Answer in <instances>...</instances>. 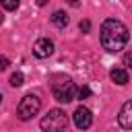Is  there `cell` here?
<instances>
[{
	"label": "cell",
	"mask_w": 132,
	"mask_h": 132,
	"mask_svg": "<svg viewBox=\"0 0 132 132\" xmlns=\"http://www.w3.org/2000/svg\"><path fill=\"white\" fill-rule=\"evenodd\" d=\"M99 39H101V45H103L105 52L118 54L126 47V43L130 39V31L122 21L105 19L101 23V29H99Z\"/></svg>",
	"instance_id": "obj_1"
},
{
	"label": "cell",
	"mask_w": 132,
	"mask_h": 132,
	"mask_svg": "<svg viewBox=\"0 0 132 132\" xmlns=\"http://www.w3.org/2000/svg\"><path fill=\"white\" fill-rule=\"evenodd\" d=\"M52 95L60 103H70L76 97V87L66 74H54L52 78Z\"/></svg>",
	"instance_id": "obj_2"
},
{
	"label": "cell",
	"mask_w": 132,
	"mask_h": 132,
	"mask_svg": "<svg viewBox=\"0 0 132 132\" xmlns=\"http://www.w3.org/2000/svg\"><path fill=\"white\" fill-rule=\"evenodd\" d=\"M39 128L43 132H64L68 128V116L62 109H50L41 120H39Z\"/></svg>",
	"instance_id": "obj_3"
},
{
	"label": "cell",
	"mask_w": 132,
	"mask_h": 132,
	"mask_svg": "<svg viewBox=\"0 0 132 132\" xmlns=\"http://www.w3.org/2000/svg\"><path fill=\"white\" fill-rule=\"evenodd\" d=\"M39 109H41V99L37 95H25L21 99V103L16 105V116H19V120L27 122L33 116H37Z\"/></svg>",
	"instance_id": "obj_4"
},
{
	"label": "cell",
	"mask_w": 132,
	"mask_h": 132,
	"mask_svg": "<svg viewBox=\"0 0 132 132\" xmlns=\"http://www.w3.org/2000/svg\"><path fill=\"white\" fill-rule=\"evenodd\" d=\"M72 122H74V126H76L78 130L91 128V124H93V113H91V109L85 107V105H78V107L74 109V113H72Z\"/></svg>",
	"instance_id": "obj_5"
},
{
	"label": "cell",
	"mask_w": 132,
	"mask_h": 132,
	"mask_svg": "<svg viewBox=\"0 0 132 132\" xmlns=\"http://www.w3.org/2000/svg\"><path fill=\"white\" fill-rule=\"evenodd\" d=\"M54 54V41L47 39V37H39L35 43H33V56L43 60V58H50Z\"/></svg>",
	"instance_id": "obj_6"
},
{
	"label": "cell",
	"mask_w": 132,
	"mask_h": 132,
	"mask_svg": "<svg viewBox=\"0 0 132 132\" xmlns=\"http://www.w3.org/2000/svg\"><path fill=\"white\" fill-rule=\"evenodd\" d=\"M118 124H120L124 130H132V99H128V101L122 105V109H120V113H118Z\"/></svg>",
	"instance_id": "obj_7"
},
{
	"label": "cell",
	"mask_w": 132,
	"mask_h": 132,
	"mask_svg": "<svg viewBox=\"0 0 132 132\" xmlns=\"http://www.w3.org/2000/svg\"><path fill=\"white\" fill-rule=\"evenodd\" d=\"M109 78H111L116 85L124 87V85H128L130 74H128V70H126V68H111V70H109Z\"/></svg>",
	"instance_id": "obj_8"
},
{
	"label": "cell",
	"mask_w": 132,
	"mask_h": 132,
	"mask_svg": "<svg viewBox=\"0 0 132 132\" xmlns=\"http://www.w3.org/2000/svg\"><path fill=\"white\" fill-rule=\"evenodd\" d=\"M50 19H52V23H54L58 29H64V27L68 25V14H66L64 10H56V12H54Z\"/></svg>",
	"instance_id": "obj_9"
},
{
	"label": "cell",
	"mask_w": 132,
	"mask_h": 132,
	"mask_svg": "<svg viewBox=\"0 0 132 132\" xmlns=\"http://www.w3.org/2000/svg\"><path fill=\"white\" fill-rule=\"evenodd\" d=\"M23 82H25L23 72H12V74H10V87H21Z\"/></svg>",
	"instance_id": "obj_10"
},
{
	"label": "cell",
	"mask_w": 132,
	"mask_h": 132,
	"mask_svg": "<svg viewBox=\"0 0 132 132\" xmlns=\"http://www.w3.org/2000/svg\"><path fill=\"white\" fill-rule=\"evenodd\" d=\"M0 2H2V8H4V10H8V12L16 10V8H19V4H21V0H0Z\"/></svg>",
	"instance_id": "obj_11"
},
{
	"label": "cell",
	"mask_w": 132,
	"mask_h": 132,
	"mask_svg": "<svg viewBox=\"0 0 132 132\" xmlns=\"http://www.w3.org/2000/svg\"><path fill=\"white\" fill-rule=\"evenodd\" d=\"M76 97H78V99L91 97V89H89V87H78V89H76Z\"/></svg>",
	"instance_id": "obj_12"
},
{
	"label": "cell",
	"mask_w": 132,
	"mask_h": 132,
	"mask_svg": "<svg viewBox=\"0 0 132 132\" xmlns=\"http://www.w3.org/2000/svg\"><path fill=\"white\" fill-rule=\"evenodd\" d=\"M78 29H80L82 33H89V31H91V21H87V19L80 21V23H78Z\"/></svg>",
	"instance_id": "obj_13"
},
{
	"label": "cell",
	"mask_w": 132,
	"mask_h": 132,
	"mask_svg": "<svg viewBox=\"0 0 132 132\" xmlns=\"http://www.w3.org/2000/svg\"><path fill=\"white\" fill-rule=\"evenodd\" d=\"M124 66H126V68H132V52L124 54Z\"/></svg>",
	"instance_id": "obj_14"
},
{
	"label": "cell",
	"mask_w": 132,
	"mask_h": 132,
	"mask_svg": "<svg viewBox=\"0 0 132 132\" xmlns=\"http://www.w3.org/2000/svg\"><path fill=\"white\" fill-rule=\"evenodd\" d=\"M8 64H10V62H8V58H6V56H0V72H2V70H6V68H8Z\"/></svg>",
	"instance_id": "obj_15"
},
{
	"label": "cell",
	"mask_w": 132,
	"mask_h": 132,
	"mask_svg": "<svg viewBox=\"0 0 132 132\" xmlns=\"http://www.w3.org/2000/svg\"><path fill=\"white\" fill-rule=\"evenodd\" d=\"M66 2H68L70 6H74V8H78V6H80V2H78V0H66Z\"/></svg>",
	"instance_id": "obj_16"
},
{
	"label": "cell",
	"mask_w": 132,
	"mask_h": 132,
	"mask_svg": "<svg viewBox=\"0 0 132 132\" xmlns=\"http://www.w3.org/2000/svg\"><path fill=\"white\" fill-rule=\"evenodd\" d=\"M2 23H4V14L0 12V25H2Z\"/></svg>",
	"instance_id": "obj_17"
},
{
	"label": "cell",
	"mask_w": 132,
	"mask_h": 132,
	"mask_svg": "<svg viewBox=\"0 0 132 132\" xmlns=\"http://www.w3.org/2000/svg\"><path fill=\"white\" fill-rule=\"evenodd\" d=\"M0 103H2V93H0Z\"/></svg>",
	"instance_id": "obj_18"
}]
</instances>
